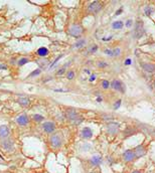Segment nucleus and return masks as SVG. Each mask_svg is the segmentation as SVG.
Masks as SVG:
<instances>
[{
	"mask_svg": "<svg viewBox=\"0 0 155 173\" xmlns=\"http://www.w3.org/2000/svg\"><path fill=\"white\" fill-rule=\"evenodd\" d=\"M65 115H66V118L69 120V121L73 122V123H75V124H78V125L83 122V118H82L81 116H79L78 112L75 109H72V108L67 110Z\"/></svg>",
	"mask_w": 155,
	"mask_h": 173,
	"instance_id": "obj_1",
	"label": "nucleus"
},
{
	"mask_svg": "<svg viewBox=\"0 0 155 173\" xmlns=\"http://www.w3.org/2000/svg\"><path fill=\"white\" fill-rule=\"evenodd\" d=\"M50 144L52 148H60L64 144V138L61 133H54L50 137Z\"/></svg>",
	"mask_w": 155,
	"mask_h": 173,
	"instance_id": "obj_2",
	"label": "nucleus"
},
{
	"mask_svg": "<svg viewBox=\"0 0 155 173\" xmlns=\"http://www.w3.org/2000/svg\"><path fill=\"white\" fill-rule=\"evenodd\" d=\"M84 33V27L81 24H73L69 28V34L74 37H80Z\"/></svg>",
	"mask_w": 155,
	"mask_h": 173,
	"instance_id": "obj_3",
	"label": "nucleus"
},
{
	"mask_svg": "<svg viewBox=\"0 0 155 173\" xmlns=\"http://www.w3.org/2000/svg\"><path fill=\"white\" fill-rule=\"evenodd\" d=\"M144 34V23L142 20H137L135 23V29H134V35L136 38H141Z\"/></svg>",
	"mask_w": 155,
	"mask_h": 173,
	"instance_id": "obj_4",
	"label": "nucleus"
},
{
	"mask_svg": "<svg viewBox=\"0 0 155 173\" xmlns=\"http://www.w3.org/2000/svg\"><path fill=\"white\" fill-rule=\"evenodd\" d=\"M103 8V3L100 1H93L88 7V12L89 13H98L101 11Z\"/></svg>",
	"mask_w": 155,
	"mask_h": 173,
	"instance_id": "obj_5",
	"label": "nucleus"
},
{
	"mask_svg": "<svg viewBox=\"0 0 155 173\" xmlns=\"http://www.w3.org/2000/svg\"><path fill=\"white\" fill-rule=\"evenodd\" d=\"M0 145H1L2 149L7 152H12L14 150V142L11 139H9V138L2 140Z\"/></svg>",
	"mask_w": 155,
	"mask_h": 173,
	"instance_id": "obj_6",
	"label": "nucleus"
},
{
	"mask_svg": "<svg viewBox=\"0 0 155 173\" xmlns=\"http://www.w3.org/2000/svg\"><path fill=\"white\" fill-rule=\"evenodd\" d=\"M111 88L113 90H116V91L120 92V93L124 94L125 93V86L123 85V83L121 81H118V80H114L113 82L111 83Z\"/></svg>",
	"mask_w": 155,
	"mask_h": 173,
	"instance_id": "obj_7",
	"label": "nucleus"
},
{
	"mask_svg": "<svg viewBox=\"0 0 155 173\" xmlns=\"http://www.w3.org/2000/svg\"><path fill=\"white\" fill-rule=\"evenodd\" d=\"M42 129L46 133L52 134L56 131V124L54 122H46L42 124Z\"/></svg>",
	"mask_w": 155,
	"mask_h": 173,
	"instance_id": "obj_8",
	"label": "nucleus"
},
{
	"mask_svg": "<svg viewBox=\"0 0 155 173\" xmlns=\"http://www.w3.org/2000/svg\"><path fill=\"white\" fill-rule=\"evenodd\" d=\"M123 160L125 162H131L135 159V154H134L133 150H126L123 153Z\"/></svg>",
	"mask_w": 155,
	"mask_h": 173,
	"instance_id": "obj_9",
	"label": "nucleus"
},
{
	"mask_svg": "<svg viewBox=\"0 0 155 173\" xmlns=\"http://www.w3.org/2000/svg\"><path fill=\"white\" fill-rule=\"evenodd\" d=\"M107 131L109 134H112V135H115V134H117V132L119 131V124L118 123H114V122H112V123H109L107 126Z\"/></svg>",
	"mask_w": 155,
	"mask_h": 173,
	"instance_id": "obj_10",
	"label": "nucleus"
},
{
	"mask_svg": "<svg viewBox=\"0 0 155 173\" xmlns=\"http://www.w3.org/2000/svg\"><path fill=\"white\" fill-rule=\"evenodd\" d=\"M16 122L19 126H26L29 123V118L25 114H22V115H19L16 118Z\"/></svg>",
	"mask_w": 155,
	"mask_h": 173,
	"instance_id": "obj_11",
	"label": "nucleus"
},
{
	"mask_svg": "<svg viewBox=\"0 0 155 173\" xmlns=\"http://www.w3.org/2000/svg\"><path fill=\"white\" fill-rule=\"evenodd\" d=\"M10 135V131H9V128L5 125H2L0 126V139L4 140V139H7Z\"/></svg>",
	"mask_w": 155,
	"mask_h": 173,
	"instance_id": "obj_12",
	"label": "nucleus"
},
{
	"mask_svg": "<svg viewBox=\"0 0 155 173\" xmlns=\"http://www.w3.org/2000/svg\"><path fill=\"white\" fill-rule=\"evenodd\" d=\"M134 154H135V158H140L146 154V149L143 145H139L133 150Z\"/></svg>",
	"mask_w": 155,
	"mask_h": 173,
	"instance_id": "obj_13",
	"label": "nucleus"
},
{
	"mask_svg": "<svg viewBox=\"0 0 155 173\" xmlns=\"http://www.w3.org/2000/svg\"><path fill=\"white\" fill-rule=\"evenodd\" d=\"M81 134H82V137H83L84 139H91V138L93 137V131H92L89 127L84 128V129L82 130Z\"/></svg>",
	"mask_w": 155,
	"mask_h": 173,
	"instance_id": "obj_14",
	"label": "nucleus"
},
{
	"mask_svg": "<svg viewBox=\"0 0 155 173\" xmlns=\"http://www.w3.org/2000/svg\"><path fill=\"white\" fill-rule=\"evenodd\" d=\"M136 133H137L136 128L132 127V126H128V127L124 130V137H130V136L134 135V134Z\"/></svg>",
	"mask_w": 155,
	"mask_h": 173,
	"instance_id": "obj_15",
	"label": "nucleus"
},
{
	"mask_svg": "<svg viewBox=\"0 0 155 173\" xmlns=\"http://www.w3.org/2000/svg\"><path fill=\"white\" fill-rule=\"evenodd\" d=\"M102 161H103V159H102L101 156L96 155V156H93V157L91 158L90 163H91V165H93V166H98L102 163Z\"/></svg>",
	"mask_w": 155,
	"mask_h": 173,
	"instance_id": "obj_16",
	"label": "nucleus"
},
{
	"mask_svg": "<svg viewBox=\"0 0 155 173\" xmlns=\"http://www.w3.org/2000/svg\"><path fill=\"white\" fill-rule=\"evenodd\" d=\"M141 66H142V69L147 73H154L155 72V66L152 64H141Z\"/></svg>",
	"mask_w": 155,
	"mask_h": 173,
	"instance_id": "obj_17",
	"label": "nucleus"
},
{
	"mask_svg": "<svg viewBox=\"0 0 155 173\" xmlns=\"http://www.w3.org/2000/svg\"><path fill=\"white\" fill-rule=\"evenodd\" d=\"M48 50L46 47H44V46H42V47H39L37 50V52H36V54H37L38 56H41V58H44V56H46L48 54Z\"/></svg>",
	"mask_w": 155,
	"mask_h": 173,
	"instance_id": "obj_18",
	"label": "nucleus"
},
{
	"mask_svg": "<svg viewBox=\"0 0 155 173\" xmlns=\"http://www.w3.org/2000/svg\"><path fill=\"white\" fill-rule=\"evenodd\" d=\"M86 39H84V38H80V39H78V41H76L74 43V47L75 48H78V50H80V48L84 47V46L86 45Z\"/></svg>",
	"mask_w": 155,
	"mask_h": 173,
	"instance_id": "obj_19",
	"label": "nucleus"
},
{
	"mask_svg": "<svg viewBox=\"0 0 155 173\" xmlns=\"http://www.w3.org/2000/svg\"><path fill=\"white\" fill-rule=\"evenodd\" d=\"M124 26V23L122 21H114L112 23V27L113 29H122Z\"/></svg>",
	"mask_w": 155,
	"mask_h": 173,
	"instance_id": "obj_20",
	"label": "nucleus"
},
{
	"mask_svg": "<svg viewBox=\"0 0 155 173\" xmlns=\"http://www.w3.org/2000/svg\"><path fill=\"white\" fill-rule=\"evenodd\" d=\"M18 104H20L21 106H28L30 104V101H29V99H27V98H20L19 100H18Z\"/></svg>",
	"mask_w": 155,
	"mask_h": 173,
	"instance_id": "obj_21",
	"label": "nucleus"
},
{
	"mask_svg": "<svg viewBox=\"0 0 155 173\" xmlns=\"http://www.w3.org/2000/svg\"><path fill=\"white\" fill-rule=\"evenodd\" d=\"M32 119H33V121H35V122H42L44 120V116H41V115H38V114H34L33 116H32Z\"/></svg>",
	"mask_w": 155,
	"mask_h": 173,
	"instance_id": "obj_22",
	"label": "nucleus"
},
{
	"mask_svg": "<svg viewBox=\"0 0 155 173\" xmlns=\"http://www.w3.org/2000/svg\"><path fill=\"white\" fill-rule=\"evenodd\" d=\"M40 73H41V70H40V69H36V70H34L33 72L28 75L27 78H33V77H36L38 76V75H40Z\"/></svg>",
	"mask_w": 155,
	"mask_h": 173,
	"instance_id": "obj_23",
	"label": "nucleus"
},
{
	"mask_svg": "<svg viewBox=\"0 0 155 173\" xmlns=\"http://www.w3.org/2000/svg\"><path fill=\"white\" fill-rule=\"evenodd\" d=\"M97 50H98V45L97 44H93V45H91V47L88 50V54H95Z\"/></svg>",
	"mask_w": 155,
	"mask_h": 173,
	"instance_id": "obj_24",
	"label": "nucleus"
},
{
	"mask_svg": "<svg viewBox=\"0 0 155 173\" xmlns=\"http://www.w3.org/2000/svg\"><path fill=\"white\" fill-rule=\"evenodd\" d=\"M28 62H29V60H28L27 58H20V60L17 62V64L19 66H24L25 64H27Z\"/></svg>",
	"mask_w": 155,
	"mask_h": 173,
	"instance_id": "obj_25",
	"label": "nucleus"
},
{
	"mask_svg": "<svg viewBox=\"0 0 155 173\" xmlns=\"http://www.w3.org/2000/svg\"><path fill=\"white\" fill-rule=\"evenodd\" d=\"M75 78V73L73 71H69L68 74H67V79L68 80H73Z\"/></svg>",
	"mask_w": 155,
	"mask_h": 173,
	"instance_id": "obj_26",
	"label": "nucleus"
},
{
	"mask_svg": "<svg viewBox=\"0 0 155 173\" xmlns=\"http://www.w3.org/2000/svg\"><path fill=\"white\" fill-rule=\"evenodd\" d=\"M102 87H103V89L107 90L108 88L110 87V82H108V81H106V80L102 81Z\"/></svg>",
	"mask_w": 155,
	"mask_h": 173,
	"instance_id": "obj_27",
	"label": "nucleus"
},
{
	"mask_svg": "<svg viewBox=\"0 0 155 173\" xmlns=\"http://www.w3.org/2000/svg\"><path fill=\"white\" fill-rule=\"evenodd\" d=\"M144 11H145L146 15L149 16V15H151V14H152V11H153V10H152V8H150V6H146Z\"/></svg>",
	"mask_w": 155,
	"mask_h": 173,
	"instance_id": "obj_28",
	"label": "nucleus"
},
{
	"mask_svg": "<svg viewBox=\"0 0 155 173\" xmlns=\"http://www.w3.org/2000/svg\"><path fill=\"white\" fill-rule=\"evenodd\" d=\"M113 50V56H119L120 52H121V50H120L119 47H116V48H114V50Z\"/></svg>",
	"mask_w": 155,
	"mask_h": 173,
	"instance_id": "obj_29",
	"label": "nucleus"
},
{
	"mask_svg": "<svg viewBox=\"0 0 155 173\" xmlns=\"http://www.w3.org/2000/svg\"><path fill=\"white\" fill-rule=\"evenodd\" d=\"M98 66L99 68H106V66H108V64H106L104 62H98Z\"/></svg>",
	"mask_w": 155,
	"mask_h": 173,
	"instance_id": "obj_30",
	"label": "nucleus"
},
{
	"mask_svg": "<svg viewBox=\"0 0 155 173\" xmlns=\"http://www.w3.org/2000/svg\"><path fill=\"white\" fill-rule=\"evenodd\" d=\"M66 68H67V66H64V68H63V69H61V70L58 71V73H56V75H58V76H61V75L65 74V72H66Z\"/></svg>",
	"mask_w": 155,
	"mask_h": 173,
	"instance_id": "obj_31",
	"label": "nucleus"
},
{
	"mask_svg": "<svg viewBox=\"0 0 155 173\" xmlns=\"http://www.w3.org/2000/svg\"><path fill=\"white\" fill-rule=\"evenodd\" d=\"M120 106H121V100H118V101L115 103V105H114V110H117Z\"/></svg>",
	"mask_w": 155,
	"mask_h": 173,
	"instance_id": "obj_32",
	"label": "nucleus"
},
{
	"mask_svg": "<svg viewBox=\"0 0 155 173\" xmlns=\"http://www.w3.org/2000/svg\"><path fill=\"white\" fill-rule=\"evenodd\" d=\"M104 52H105L107 56H113V50H104Z\"/></svg>",
	"mask_w": 155,
	"mask_h": 173,
	"instance_id": "obj_33",
	"label": "nucleus"
},
{
	"mask_svg": "<svg viewBox=\"0 0 155 173\" xmlns=\"http://www.w3.org/2000/svg\"><path fill=\"white\" fill-rule=\"evenodd\" d=\"M63 58V54H62V56H58V58H56V60H54V62H52V64H50V68H52V66H54V64H56V62H58V60H61V58Z\"/></svg>",
	"mask_w": 155,
	"mask_h": 173,
	"instance_id": "obj_34",
	"label": "nucleus"
},
{
	"mask_svg": "<svg viewBox=\"0 0 155 173\" xmlns=\"http://www.w3.org/2000/svg\"><path fill=\"white\" fill-rule=\"evenodd\" d=\"M124 64H125V66H129V64H132V60H131V58H127V60H125V62H124Z\"/></svg>",
	"mask_w": 155,
	"mask_h": 173,
	"instance_id": "obj_35",
	"label": "nucleus"
},
{
	"mask_svg": "<svg viewBox=\"0 0 155 173\" xmlns=\"http://www.w3.org/2000/svg\"><path fill=\"white\" fill-rule=\"evenodd\" d=\"M5 70H7V66H6V64H0V71H5Z\"/></svg>",
	"mask_w": 155,
	"mask_h": 173,
	"instance_id": "obj_36",
	"label": "nucleus"
},
{
	"mask_svg": "<svg viewBox=\"0 0 155 173\" xmlns=\"http://www.w3.org/2000/svg\"><path fill=\"white\" fill-rule=\"evenodd\" d=\"M132 23H133V21H132L131 19H129L127 21V23H126V26H127V27H130V26L132 25Z\"/></svg>",
	"mask_w": 155,
	"mask_h": 173,
	"instance_id": "obj_37",
	"label": "nucleus"
},
{
	"mask_svg": "<svg viewBox=\"0 0 155 173\" xmlns=\"http://www.w3.org/2000/svg\"><path fill=\"white\" fill-rule=\"evenodd\" d=\"M95 80H96V76H95V75H92L91 78L89 79L90 82H93V81H95Z\"/></svg>",
	"mask_w": 155,
	"mask_h": 173,
	"instance_id": "obj_38",
	"label": "nucleus"
},
{
	"mask_svg": "<svg viewBox=\"0 0 155 173\" xmlns=\"http://www.w3.org/2000/svg\"><path fill=\"white\" fill-rule=\"evenodd\" d=\"M122 11H123V10H122V8H121V9H119V10H117V12H116V15H119V14H121Z\"/></svg>",
	"mask_w": 155,
	"mask_h": 173,
	"instance_id": "obj_39",
	"label": "nucleus"
},
{
	"mask_svg": "<svg viewBox=\"0 0 155 173\" xmlns=\"http://www.w3.org/2000/svg\"><path fill=\"white\" fill-rule=\"evenodd\" d=\"M132 173H142V172L139 171V170H134V171H132Z\"/></svg>",
	"mask_w": 155,
	"mask_h": 173,
	"instance_id": "obj_40",
	"label": "nucleus"
},
{
	"mask_svg": "<svg viewBox=\"0 0 155 173\" xmlns=\"http://www.w3.org/2000/svg\"><path fill=\"white\" fill-rule=\"evenodd\" d=\"M97 101H98V102H101V101H102V98H100V97H99V98H98V99H97Z\"/></svg>",
	"mask_w": 155,
	"mask_h": 173,
	"instance_id": "obj_41",
	"label": "nucleus"
},
{
	"mask_svg": "<svg viewBox=\"0 0 155 173\" xmlns=\"http://www.w3.org/2000/svg\"><path fill=\"white\" fill-rule=\"evenodd\" d=\"M85 73H87V74H90V72L88 70H85Z\"/></svg>",
	"mask_w": 155,
	"mask_h": 173,
	"instance_id": "obj_42",
	"label": "nucleus"
},
{
	"mask_svg": "<svg viewBox=\"0 0 155 173\" xmlns=\"http://www.w3.org/2000/svg\"><path fill=\"white\" fill-rule=\"evenodd\" d=\"M153 86H154V89H155V81H154V83H153Z\"/></svg>",
	"mask_w": 155,
	"mask_h": 173,
	"instance_id": "obj_43",
	"label": "nucleus"
}]
</instances>
